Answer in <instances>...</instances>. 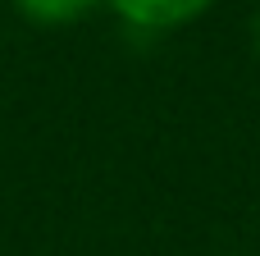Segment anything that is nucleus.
I'll list each match as a JSON object with an SVG mask.
<instances>
[{
	"mask_svg": "<svg viewBox=\"0 0 260 256\" xmlns=\"http://www.w3.org/2000/svg\"><path fill=\"white\" fill-rule=\"evenodd\" d=\"M105 9L137 37H169L201 23L215 0H105Z\"/></svg>",
	"mask_w": 260,
	"mask_h": 256,
	"instance_id": "nucleus-1",
	"label": "nucleus"
},
{
	"mask_svg": "<svg viewBox=\"0 0 260 256\" xmlns=\"http://www.w3.org/2000/svg\"><path fill=\"white\" fill-rule=\"evenodd\" d=\"M9 5L32 27H69V23H82L87 14H96L105 0H9Z\"/></svg>",
	"mask_w": 260,
	"mask_h": 256,
	"instance_id": "nucleus-2",
	"label": "nucleus"
},
{
	"mask_svg": "<svg viewBox=\"0 0 260 256\" xmlns=\"http://www.w3.org/2000/svg\"><path fill=\"white\" fill-rule=\"evenodd\" d=\"M247 41H251V55H256V64H260V9L251 14V27H247Z\"/></svg>",
	"mask_w": 260,
	"mask_h": 256,
	"instance_id": "nucleus-3",
	"label": "nucleus"
}]
</instances>
